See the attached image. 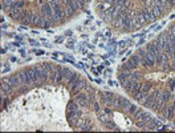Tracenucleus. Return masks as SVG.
I'll return each instance as SVG.
<instances>
[{"label": "nucleus", "mask_w": 175, "mask_h": 133, "mask_svg": "<svg viewBox=\"0 0 175 133\" xmlns=\"http://www.w3.org/2000/svg\"><path fill=\"white\" fill-rule=\"evenodd\" d=\"M129 79H131V80H137V81H138V79H139V73L133 72V71H131L130 75H129Z\"/></svg>", "instance_id": "f3484780"}, {"label": "nucleus", "mask_w": 175, "mask_h": 133, "mask_svg": "<svg viewBox=\"0 0 175 133\" xmlns=\"http://www.w3.org/2000/svg\"><path fill=\"white\" fill-rule=\"evenodd\" d=\"M137 107H134V105H129V113H131V114H135L137 113Z\"/></svg>", "instance_id": "a211bd4d"}, {"label": "nucleus", "mask_w": 175, "mask_h": 133, "mask_svg": "<svg viewBox=\"0 0 175 133\" xmlns=\"http://www.w3.org/2000/svg\"><path fill=\"white\" fill-rule=\"evenodd\" d=\"M68 111H78V104L76 101H69L68 104Z\"/></svg>", "instance_id": "4468645a"}, {"label": "nucleus", "mask_w": 175, "mask_h": 133, "mask_svg": "<svg viewBox=\"0 0 175 133\" xmlns=\"http://www.w3.org/2000/svg\"><path fill=\"white\" fill-rule=\"evenodd\" d=\"M138 65H139V57H138V55H134V56H131L130 59H129L127 63L122 65L121 69H125V71H127V72H131V71L134 69V68H137Z\"/></svg>", "instance_id": "f257e3e1"}, {"label": "nucleus", "mask_w": 175, "mask_h": 133, "mask_svg": "<svg viewBox=\"0 0 175 133\" xmlns=\"http://www.w3.org/2000/svg\"><path fill=\"white\" fill-rule=\"evenodd\" d=\"M25 72H27V76H28L29 82H33V81H36V80L39 79L37 75H36V71H34V66L28 68V69H25Z\"/></svg>", "instance_id": "1a4fd4ad"}, {"label": "nucleus", "mask_w": 175, "mask_h": 133, "mask_svg": "<svg viewBox=\"0 0 175 133\" xmlns=\"http://www.w3.org/2000/svg\"><path fill=\"white\" fill-rule=\"evenodd\" d=\"M41 15L53 19V8H52V6L49 3H45L41 6Z\"/></svg>", "instance_id": "39448f33"}, {"label": "nucleus", "mask_w": 175, "mask_h": 133, "mask_svg": "<svg viewBox=\"0 0 175 133\" xmlns=\"http://www.w3.org/2000/svg\"><path fill=\"white\" fill-rule=\"evenodd\" d=\"M64 13H65V17H70V16L74 13V8L68 4H65V10H64Z\"/></svg>", "instance_id": "9b49d317"}, {"label": "nucleus", "mask_w": 175, "mask_h": 133, "mask_svg": "<svg viewBox=\"0 0 175 133\" xmlns=\"http://www.w3.org/2000/svg\"><path fill=\"white\" fill-rule=\"evenodd\" d=\"M138 57H139V64H141V65L146 66V68H149V66H153L150 64V61H149V59H147L146 51H145V49H139V51H138Z\"/></svg>", "instance_id": "20e7f679"}, {"label": "nucleus", "mask_w": 175, "mask_h": 133, "mask_svg": "<svg viewBox=\"0 0 175 133\" xmlns=\"http://www.w3.org/2000/svg\"><path fill=\"white\" fill-rule=\"evenodd\" d=\"M139 13H141L145 19H146L147 23H153V21H155V20H156V17L153 15V12H151L150 8H145V7H143V8L139 11Z\"/></svg>", "instance_id": "7ed1b4c3"}, {"label": "nucleus", "mask_w": 175, "mask_h": 133, "mask_svg": "<svg viewBox=\"0 0 175 133\" xmlns=\"http://www.w3.org/2000/svg\"><path fill=\"white\" fill-rule=\"evenodd\" d=\"M159 97L166 103V101H167V100L170 98V91H163V92H161V93H159Z\"/></svg>", "instance_id": "2eb2a0df"}, {"label": "nucleus", "mask_w": 175, "mask_h": 133, "mask_svg": "<svg viewBox=\"0 0 175 133\" xmlns=\"http://www.w3.org/2000/svg\"><path fill=\"white\" fill-rule=\"evenodd\" d=\"M129 101L126 100V98L123 97H119L118 96V104H117V108H119V109H125V108H129Z\"/></svg>", "instance_id": "9d476101"}, {"label": "nucleus", "mask_w": 175, "mask_h": 133, "mask_svg": "<svg viewBox=\"0 0 175 133\" xmlns=\"http://www.w3.org/2000/svg\"><path fill=\"white\" fill-rule=\"evenodd\" d=\"M162 114H163V117L166 118H172L175 116V109L174 107H165L163 108V111H162Z\"/></svg>", "instance_id": "423d86ee"}, {"label": "nucleus", "mask_w": 175, "mask_h": 133, "mask_svg": "<svg viewBox=\"0 0 175 133\" xmlns=\"http://www.w3.org/2000/svg\"><path fill=\"white\" fill-rule=\"evenodd\" d=\"M12 87V82H11V77H7V79H3L1 80V93H6V91L8 92L10 88Z\"/></svg>", "instance_id": "6e6552de"}, {"label": "nucleus", "mask_w": 175, "mask_h": 133, "mask_svg": "<svg viewBox=\"0 0 175 133\" xmlns=\"http://www.w3.org/2000/svg\"><path fill=\"white\" fill-rule=\"evenodd\" d=\"M150 89H151L150 84H139V91H141V92H143L145 95H149Z\"/></svg>", "instance_id": "f8f14e48"}, {"label": "nucleus", "mask_w": 175, "mask_h": 133, "mask_svg": "<svg viewBox=\"0 0 175 133\" xmlns=\"http://www.w3.org/2000/svg\"><path fill=\"white\" fill-rule=\"evenodd\" d=\"M154 6V0H143V7L145 8H151Z\"/></svg>", "instance_id": "dca6fc26"}, {"label": "nucleus", "mask_w": 175, "mask_h": 133, "mask_svg": "<svg viewBox=\"0 0 175 133\" xmlns=\"http://www.w3.org/2000/svg\"><path fill=\"white\" fill-rule=\"evenodd\" d=\"M169 84H170V91H172L175 88V80H170Z\"/></svg>", "instance_id": "6ab92c4d"}, {"label": "nucleus", "mask_w": 175, "mask_h": 133, "mask_svg": "<svg viewBox=\"0 0 175 133\" xmlns=\"http://www.w3.org/2000/svg\"><path fill=\"white\" fill-rule=\"evenodd\" d=\"M123 87H125V89L129 93H131V95H133L134 92H137L138 89H139V84H138V81H137V80H131V79H129L127 81L123 84Z\"/></svg>", "instance_id": "f03ea898"}, {"label": "nucleus", "mask_w": 175, "mask_h": 133, "mask_svg": "<svg viewBox=\"0 0 175 133\" xmlns=\"http://www.w3.org/2000/svg\"><path fill=\"white\" fill-rule=\"evenodd\" d=\"M172 107H174V109H175V100H174V104H172Z\"/></svg>", "instance_id": "412c9836"}, {"label": "nucleus", "mask_w": 175, "mask_h": 133, "mask_svg": "<svg viewBox=\"0 0 175 133\" xmlns=\"http://www.w3.org/2000/svg\"><path fill=\"white\" fill-rule=\"evenodd\" d=\"M19 76H20V80H21V82H24V84H29V80H28V76H27V72H25V71L20 72Z\"/></svg>", "instance_id": "ddd939ff"}, {"label": "nucleus", "mask_w": 175, "mask_h": 133, "mask_svg": "<svg viewBox=\"0 0 175 133\" xmlns=\"http://www.w3.org/2000/svg\"><path fill=\"white\" fill-rule=\"evenodd\" d=\"M158 1H162V3H165V4H167V0H158Z\"/></svg>", "instance_id": "aec40b11"}, {"label": "nucleus", "mask_w": 175, "mask_h": 133, "mask_svg": "<svg viewBox=\"0 0 175 133\" xmlns=\"http://www.w3.org/2000/svg\"><path fill=\"white\" fill-rule=\"evenodd\" d=\"M76 103H77L80 107H85V105L88 104V96H85L84 93H77V96H76Z\"/></svg>", "instance_id": "0eeeda50"}]
</instances>
